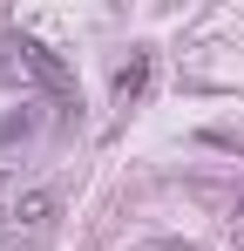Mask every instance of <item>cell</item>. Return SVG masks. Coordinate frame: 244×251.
<instances>
[{
	"mask_svg": "<svg viewBox=\"0 0 244 251\" xmlns=\"http://www.w3.org/2000/svg\"><path fill=\"white\" fill-rule=\"evenodd\" d=\"M7 54H21V68H27V75H41V82L54 88V95H75L68 68H61V61H54V54H48L41 41H27V34H7Z\"/></svg>",
	"mask_w": 244,
	"mask_h": 251,
	"instance_id": "1",
	"label": "cell"
},
{
	"mask_svg": "<svg viewBox=\"0 0 244 251\" xmlns=\"http://www.w3.org/2000/svg\"><path fill=\"white\" fill-rule=\"evenodd\" d=\"M54 217V190H27L21 204H14V231H41Z\"/></svg>",
	"mask_w": 244,
	"mask_h": 251,
	"instance_id": "2",
	"label": "cell"
},
{
	"mask_svg": "<svg viewBox=\"0 0 244 251\" xmlns=\"http://www.w3.org/2000/svg\"><path fill=\"white\" fill-rule=\"evenodd\" d=\"M143 88H149V54H136V61L116 75V102H136Z\"/></svg>",
	"mask_w": 244,
	"mask_h": 251,
	"instance_id": "3",
	"label": "cell"
}]
</instances>
